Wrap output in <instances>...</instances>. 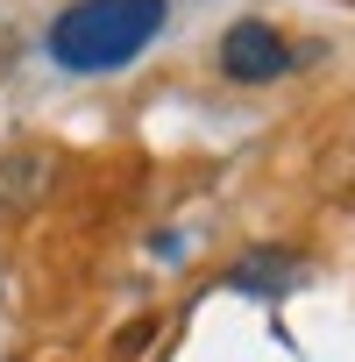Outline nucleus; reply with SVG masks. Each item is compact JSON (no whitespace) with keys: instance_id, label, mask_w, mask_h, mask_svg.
Segmentation results:
<instances>
[{"instance_id":"f257e3e1","label":"nucleus","mask_w":355,"mask_h":362,"mask_svg":"<svg viewBox=\"0 0 355 362\" xmlns=\"http://www.w3.org/2000/svg\"><path fill=\"white\" fill-rule=\"evenodd\" d=\"M170 22V0H78L64 8L43 36L50 64L78 71V78H100V71H121L135 64Z\"/></svg>"},{"instance_id":"f03ea898","label":"nucleus","mask_w":355,"mask_h":362,"mask_svg":"<svg viewBox=\"0 0 355 362\" xmlns=\"http://www.w3.org/2000/svg\"><path fill=\"white\" fill-rule=\"evenodd\" d=\"M291 71V43L270 29V22H235L228 36H221V78H235V86H277Z\"/></svg>"},{"instance_id":"7ed1b4c3","label":"nucleus","mask_w":355,"mask_h":362,"mask_svg":"<svg viewBox=\"0 0 355 362\" xmlns=\"http://www.w3.org/2000/svg\"><path fill=\"white\" fill-rule=\"evenodd\" d=\"M221 284H228V291H249V298H263V305H277L284 291L305 284V263H298L291 249H277V242H256L249 256H235V263L221 270Z\"/></svg>"},{"instance_id":"20e7f679","label":"nucleus","mask_w":355,"mask_h":362,"mask_svg":"<svg viewBox=\"0 0 355 362\" xmlns=\"http://www.w3.org/2000/svg\"><path fill=\"white\" fill-rule=\"evenodd\" d=\"M43 185H50V156H8L0 163V199L8 206H29Z\"/></svg>"},{"instance_id":"39448f33","label":"nucleus","mask_w":355,"mask_h":362,"mask_svg":"<svg viewBox=\"0 0 355 362\" xmlns=\"http://www.w3.org/2000/svg\"><path fill=\"white\" fill-rule=\"evenodd\" d=\"M149 256L156 263H185L192 249H185V235H149Z\"/></svg>"}]
</instances>
